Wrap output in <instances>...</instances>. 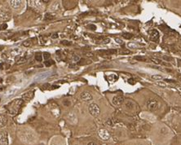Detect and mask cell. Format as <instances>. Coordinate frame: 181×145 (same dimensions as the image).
<instances>
[{
	"label": "cell",
	"instance_id": "1",
	"mask_svg": "<svg viewBox=\"0 0 181 145\" xmlns=\"http://www.w3.org/2000/svg\"><path fill=\"white\" fill-rule=\"evenodd\" d=\"M23 101L24 100L22 99H17L14 101L8 104V108H7L9 112L12 113V114H15V113L19 111L20 106L22 105Z\"/></svg>",
	"mask_w": 181,
	"mask_h": 145
},
{
	"label": "cell",
	"instance_id": "2",
	"mask_svg": "<svg viewBox=\"0 0 181 145\" xmlns=\"http://www.w3.org/2000/svg\"><path fill=\"white\" fill-rule=\"evenodd\" d=\"M147 108L149 111H157L159 108V103L157 100L155 99H150L147 101Z\"/></svg>",
	"mask_w": 181,
	"mask_h": 145
},
{
	"label": "cell",
	"instance_id": "3",
	"mask_svg": "<svg viewBox=\"0 0 181 145\" xmlns=\"http://www.w3.org/2000/svg\"><path fill=\"white\" fill-rule=\"evenodd\" d=\"M11 18V13L6 8H0V20L7 21Z\"/></svg>",
	"mask_w": 181,
	"mask_h": 145
},
{
	"label": "cell",
	"instance_id": "4",
	"mask_svg": "<svg viewBox=\"0 0 181 145\" xmlns=\"http://www.w3.org/2000/svg\"><path fill=\"white\" fill-rule=\"evenodd\" d=\"M89 112L91 113V115L93 117H98L100 113V109L99 106H98L96 103H91L89 106Z\"/></svg>",
	"mask_w": 181,
	"mask_h": 145
},
{
	"label": "cell",
	"instance_id": "5",
	"mask_svg": "<svg viewBox=\"0 0 181 145\" xmlns=\"http://www.w3.org/2000/svg\"><path fill=\"white\" fill-rule=\"evenodd\" d=\"M8 134L7 131H3L0 132V145H8Z\"/></svg>",
	"mask_w": 181,
	"mask_h": 145
},
{
	"label": "cell",
	"instance_id": "6",
	"mask_svg": "<svg viewBox=\"0 0 181 145\" xmlns=\"http://www.w3.org/2000/svg\"><path fill=\"white\" fill-rule=\"evenodd\" d=\"M98 134H99L100 138L101 139H103V140H108V139H109V138H110L109 132H108L105 128L100 129L99 131H98Z\"/></svg>",
	"mask_w": 181,
	"mask_h": 145
},
{
	"label": "cell",
	"instance_id": "7",
	"mask_svg": "<svg viewBox=\"0 0 181 145\" xmlns=\"http://www.w3.org/2000/svg\"><path fill=\"white\" fill-rule=\"evenodd\" d=\"M51 74V72L50 71H46V72H41V74H39L38 75H37L35 77V81H42L43 79H46V77H50Z\"/></svg>",
	"mask_w": 181,
	"mask_h": 145
},
{
	"label": "cell",
	"instance_id": "8",
	"mask_svg": "<svg viewBox=\"0 0 181 145\" xmlns=\"http://www.w3.org/2000/svg\"><path fill=\"white\" fill-rule=\"evenodd\" d=\"M123 102H124V97L122 95H116L113 99V103L117 106L122 105Z\"/></svg>",
	"mask_w": 181,
	"mask_h": 145
},
{
	"label": "cell",
	"instance_id": "9",
	"mask_svg": "<svg viewBox=\"0 0 181 145\" xmlns=\"http://www.w3.org/2000/svg\"><path fill=\"white\" fill-rule=\"evenodd\" d=\"M34 95V92L33 91H29L26 93H25V94L22 95V100L25 101H29L33 99Z\"/></svg>",
	"mask_w": 181,
	"mask_h": 145
},
{
	"label": "cell",
	"instance_id": "10",
	"mask_svg": "<svg viewBox=\"0 0 181 145\" xmlns=\"http://www.w3.org/2000/svg\"><path fill=\"white\" fill-rule=\"evenodd\" d=\"M81 99L84 101H90L92 100V95L88 91H83L81 94Z\"/></svg>",
	"mask_w": 181,
	"mask_h": 145
},
{
	"label": "cell",
	"instance_id": "11",
	"mask_svg": "<svg viewBox=\"0 0 181 145\" xmlns=\"http://www.w3.org/2000/svg\"><path fill=\"white\" fill-rule=\"evenodd\" d=\"M149 34H150V39L152 41H158V38H159V33L158 31L156 29H153L151 31H149Z\"/></svg>",
	"mask_w": 181,
	"mask_h": 145
},
{
	"label": "cell",
	"instance_id": "12",
	"mask_svg": "<svg viewBox=\"0 0 181 145\" xmlns=\"http://www.w3.org/2000/svg\"><path fill=\"white\" fill-rule=\"evenodd\" d=\"M10 5L12 6L14 9H19L21 6V1H18V0H12L10 1Z\"/></svg>",
	"mask_w": 181,
	"mask_h": 145
},
{
	"label": "cell",
	"instance_id": "13",
	"mask_svg": "<svg viewBox=\"0 0 181 145\" xmlns=\"http://www.w3.org/2000/svg\"><path fill=\"white\" fill-rule=\"evenodd\" d=\"M7 122V117L3 114H0V127H3Z\"/></svg>",
	"mask_w": 181,
	"mask_h": 145
},
{
	"label": "cell",
	"instance_id": "14",
	"mask_svg": "<svg viewBox=\"0 0 181 145\" xmlns=\"http://www.w3.org/2000/svg\"><path fill=\"white\" fill-rule=\"evenodd\" d=\"M127 46H128V47L130 48V49H136V48L139 47V45L137 44V43H128Z\"/></svg>",
	"mask_w": 181,
	"mask_h": 145
},
{
	"label": "cell",
	"instance_id": "15",
	"mask_svg": "<svg viewBox=\"0 0 181 145\" xmlns=\"http://www.w3.org/2000/svg\"><path fill=\"white\" fill-rule=\"evenodd\" d=\"M20 52H21V51H20V50H18L17 48H15V49H14V50H12L11 51V55H13V56H17V55H19V54Z\"/></svg>",
	"mask_w": 181,
	"mask_h": 145
},
{
	"label": "cell",
	"instance_id": "16",
	"mask_svg": "<svg viewBox=\"0 0 181 145\" xmlns=\"http://www.w3.org/2000/svg\"><path fill=\"white\" fill-rule=\"evenodd\" d=\"M163 78L162 75H158V74H155L152 76V79L155 80V81H158V80H162Z\"/></svg>",
	"mask_w": 181,
	"mask_h": 145
},
{
	"label": "cell",
	"instance_id": "17",
	"mask_svg": "<svg viewBox=\"0 0 181 145\" xmlns=\"http://www.w3.org/2000/svg\"><path fill=\"white\" fill-rule=\"evenodd\" d=\"M17 89H12V90H10L9 91H7V94H6V96L7 97H9V96H11V95H15V93L17 92Z\"/></svg>",
	"mask_w": 181,
	"mask_h": 145
},
{
	"label": "cell",
	"instance_id": "18",
	"mask_svg": "<svg viewBox=\"0 0 181 145\" xmlns=\"http://www.w3.org/2000/svg\"><path fill=\"white\" fill-rule=\"evenodd\" d=\"M35 60H37V61H42V60H43V56H42V55H41L40 53H37L35 55Z\"/></svg>",
	"mask_w": 181,
	"mask_h": 145
},
{
	"label": "cell",
	"instance_id": "19",
	"mask_svg": "<svg viewBox=\"0 0 181 145\" xmlns=\"http://www.w3.org/2000/svg\"><path fill=\"white\" fill-rule=\"evenodd\" d=\"M151 60L153 62V63H155L156 65H162V60H158V59H156V58H152L151 59Z\"/></svg>",
	"mask_w": 181,
	"mask_h": 145
},
{
	"label": "cell",
	"instance_id": "20",
	"mask_svg": "<svg viewBox=\"0 0 181 145\" xmlns=\"http://www.w3.org/2000/svg\"><path fill=\"white\" fill-rule=\"evenodd\" d=\"M122 37H123L124 38H126V39H131V38H132V34L126 33V34H122Z\"/></svg>",
	"mask_w": 181,
	"mask_h": 145
},
{
	"label": "cell",
	"instance_id": "21",
	"mask_svg": "<svg viewBox=\"0 0 181 145\" xmlns=\"http://www.w3.org/2000/svg\"><path fill=\"white\" fill-rule=\"evenodd\" d=\"M30 45H31V40L30 39L25 40L23 43V46H29Z\"/></svg>",
	"mask_w": 181,
	"mask_h": 145
},
{
	"label": "cell",
	"instance_id": "22",
	"mask_svg": "<svg viewBox=\"0 0 181 145\" xmlns=\"http://www.w3.org/2000/svg\"><path fill=\"white\" fill-rule=\"evenodd\" d=\"M44 64H45L46 66L49 67V66H51V65H53V61H52V60H46V61L44 62Z\"/></svg>",
	"mask_w": 181,
	"mask_h": 145
},
{
	"label": "cell",
	"instance_id": "23",
	"mask_svg": "<svg viewBox=\"0 0 181 145\" xmlns=\"http://www.w3.org/2000/svg\"><path fill=\"white\" fill-rule=\"evenodd\" d=\"M156 84L158 85V86H161V87H163V88H165L167 86V85L164 83V82H156Z\"/></svg>",
	"mask_w": 181,
	"mask_h": 145
},
{
	"label": "cell",
	"instance_id": "24",
	"mask_svg": "<svg viewBox=\"0 0 181 145\" xmlns=\"http://www.w3.org/2000/svg\"><path fill=\"white\" fill-rule=\"evenodd\" d=\"M135 59L137 60H143V61H145L146 60V59L144 58V57H142V56H136Z\"/></svg>",
	"mask_w": 181,
	"mask_h": 145
},
{
	"label": "cell",
	"instance_id": "25",
	"mask_svg": "<svg viewBox=\"0 0 181 145\" xmlns=\"http://www.w3.org/2000/svg\"><path fill=\"white\" fill-rule=\"evenodd\" d=\"M7 28V25L6 24V23H3L1 26H0V29H2V30H3V29H6Z\"/></svg>",
	"mask_w": 181,
	"mask_h": 145
},
{
	"label": "cell",
	"instance_id": "26",
	"mask_svg": "<svg viewBox=\"0 0 181 145\" xmlns=\"http://www.w3.org/2000/svg\"><path fill=\"white\" fill-rule=\"evenodd\" d=\"M108 43H110V39L109 38H105V39L102 40V43H104V44H107Z\"/></svg>",
	"mask_w": 181,
	"mask_h": 145
},
{
	"label": "cell",
	"instance_id": "27",
	"mask_svg": "<svg viewBox=\"0 0 181 145\" xmlns=\"http://www.w3.org/2000/svg\"><path fill=\"white\" fill-rule=\"evenodd\" d=\"M128 83L131 84V85H134V84L136 83V82H135V80H134L133 78H130V79H128Z\"/></svg>",
	"mask_w": 181,
	"mask_h": 145
},
{
	"label": "cell",
	"instance_id": "28",
	"mask_svg": "<svg viewBox=\"0 0 181 145\" xmlns=\"http://www.w3.org/2000/svg\"><path fill=\"white\" fill-rule=\"evenodd\" d=\"M43 57H44L45 59H49V58H50V54L48 53V52H44V53H43Z\"/></svg>",
	"mask_w": 181,
	"mask_h": 145
},
{
	"label": "cell",
	"instance_id": "29",
	"mask_svg": "<svg viewBox=\"0 0 181 145\" xmlns=\"http://www.w3.org/2000/svg\"><path fill=\"white\" fill-rule=\"evenodd\" d=\"M87 27L90 28V29H91V30H96V25H88Z\"/></svg>",
	"mask_w": 181,
	"mask_h": 145
},
{
	"label": "cell",
	"instance_id": "30",
	"mask_svg": "<svg viewBox=\"0 0 181 145\" xmlns=\"http://www.w3.org/2000/svg\"><path fill=\"white\" fill-rule=\"evenodd\" d=\"M115 42H117L118 44H122V43H123L122 41L120 38H115Z\"/></svg>",
	"mask_w": 181,
	"mask_h": 145
},
{
	"label": "cell",
	"instance_id": "31",
	"mask_svg": "<svg viewBox=\"0 0 181 145\" xmlns=\"http://www.w3.org/2000/svg\"><path fill=\"white\" fill-rule=\"evenodd\" d=\"M50 86V84L49 83H45L43 86V89H48V88Z\"/></svg>",
	"mask_w": 181,
	"mask_h": 145
},
{
	"label": "cell",
	"instance_id": "32",
	"mask_svg": "<svg viewBox=\"0 0 181 145\" xmlns=\"http://www.w3.org/2000/svg\"><path fill=\"white\" fill-rule=\"evenodd\" d=\"M62 44H64V45H68V46L71 45V43H69V42H68V41H63V42H62Z\"/></svg>",
	"mask_w": 181,
	"mask_h": 145
},
{
	"label": "cell",
	"instance_id": "33",
	"mask_svg": "<svg viewBox=\"0 0 181 145\" xmlns=\"http://www.w3.org/2000/svg\"><path fill=\"white\" fill-rule=\"evenodd\" d=\"M63 103H64V104H65V106H66V105H69V104H70V103L69 102V100H64Z\"/></svg>",
	"mask_w": 181,
	"mask_h": 145
},
{
	"label": "cell",
	"instance_id": "34",
	"mask_svg": "<svg viewBox=\"0 0 181 145\" xmlns=\"http://www.w3.org/2000/svg\"><path fill=\"white\" fill-rule=\"evenodd\" d=\"M58 38V35L56 34H55L52 35V38Z\"/></svg>",
	"mask_w": 181,
	"mask_h": 145
},
{
	"label": "cell",
	"instance_id": "35",
	"mask_svg": "<svg viewBox=\"0 0 181 145\" xmlns=\"http://www.w3.org/2000/svg\"><path fill=\"white\" fill-rule=\"evenodd\" d=\"M87 145H97L95 142H90L88 144H87Z\"/></svg>",
	"mask_w": 181,
	"mask_h": 145
},
{
	"label": "cell",
	"instance_id": "36",
	"mask_svg": "<svg viewBox=\"0 0 181 145\" xmlns=\"http://www.w3.org/2000/svg\"><path fill=\"white\" fill-rule=\"evenodd\" d=\"M52 87L54 88V89H56V88H58V87H59V86H53Z\"/></svg>",
	"mask_w": 181,
	"mask_h": 145
},
{
	"label": "cell",
	"instance_id": "37",
	"mask_svg": "<svg viewBox=\"0 0 181 145\" xmlns=\"http://www.w3.org/2000/svg\"><path fill=\"white\" fill-rule=\"evenodd\" d=\"M55 145H57V144H55Z\"/></svg>",
	"mask_w": 181,
	"mask_h": 145
}]
</instances>
